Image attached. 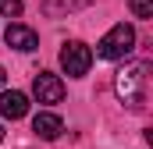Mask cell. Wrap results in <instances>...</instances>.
<instances>
[{
	"label": "cell",
	"instance_id": "1",
	"mask_svg": "<svg viewBox=\"0 0 153 149\" xmlns=\"http://www.w3.org/2000/svg\"><path fill=\"white\" fill-rule=\"evenodd\" d=\"M114 92L128 110H146V100H150V64L146 60L125 64L114 74Z\"/></svg>",
	"mask_w": 153,
	"mask_h": 149
},
{
	"label": "cell",
	"instance_id": "2",
	"mask_svg": "<svg viewBox=\"0 0 153 149\" xmlns=\"http://www.w3.org/2000/svg\"><path fill=\"white\" fill-rule=\"evenodd\" d=\"M132 50H135V29L125 25V21H117L114 29L96 43V57H103V60H121Z\"/></svg>",
	"mask_w": 153,
	"mask_h": 149
},
{
	"label": "cell",
	"instance_id": "3",
	"mask_svg": "<svg viewBox=\"0 0 153 149\" xmlns=\"http://www.w3.org/2000/svg\"><path fill=\"white\" fill-rule=\"evenodd\" d=\"M61 68H64V74H71V78L89 74V68H93V50L85 43H78V39L64 43L61 46Z\"/></svg>",
	"mask_w": 153,
	"mask_h": 149
},
{
	"label": "cell",
	"instance_id": "4",
	"mask_svg": "<svg viewBox=\"0 0 153 149\" xmlns=\"http://www.w3.org/2000/svg\"><path fill=\"white\" fill-rule=\"evenodd\" d=\"M32 92H36L39 103H61L64 100V82L57 74H50V71H39L32 78Z\"/></svg>",
	"mask_w": 153,
	"mask_h": 149
},
{
	"label": "cell",
	"instance_id": "5",
	"mask_svg": "<svg viewBox=\"0 0 153 149\" xmlns=\"http://www.w3.org/2000/svg\"><path fill=\"white\" fill-rule=\"evenodd\" d=\"M0 114H4L7 121H22V117L29 114V96L18 92V89H7V92L0 96Z\"/></svg>",
	"mask_w": 153,
	"mask_h": 149
},
{
	"label": "cell",
	"instance_id": "6",
	"mask_svg": "<svg viewBox=\"0 0 153 149\" xmlns=\"http://www.w3.org/2000/svg\"><path fill=\"white\" fill-rule=\"evenodd\" d=\"M4 39H7V46H14V50H22V53H29V50H36V46H39L36 32H32L29 25H18V21L4 29Z\"/></svg>",
	"mask_w": 153,
	"mask_h": 149
},
{
	"label": "cell",
	"instance_id": "7",
	"mask_svg": "<svg viewBox=\"0 0 153 149\" xmlns=\"http://www.w3.org/2000/svg\"><path fill=\"white\" fill-rule=\"evenodd\" d=\"M32 131H36L39 139H46V142H50V139H57V135L64 131V121H61L57 114L43 110V114H36V117H32Z\"/></svg>",
	"mask_w": 153,
	"mask_h": 149
},
{
	"label": "cell",
	"instance_id": "8",
	"mask_svg": "<svg viewBox=\"0 0 153 149\" xmlns=\"http://www.w3.org/2000/svg\"><path fill=\"white\" fill-rule=\"evenodd\" d=\"M135 18H153V0H128Z\"/></svg>",
	"mask_w": 153,
	"mask_h": 149
},
{
	"label": "cell",
	"instance_id": "9",
	"mask_svg": "<svg viewBox=\"0 0 153 149\" xmlns=\"http://www.w3.org/2000/svg\"><path fill=\"white\" fill-rule=\"evenodd\" d=\"M0 14L18 18V14H22V0H0Z\"/></svg>",
	"mask_w": 153,
	"mask_h": 149
},
{
	"label": "cell",
	"instance_id": "10",
	"mask_svg": "<svg viewBox=\"0 0 153 149\" xmlns=\"http://www.w3.org/2000/svg\"><path fill=\"white\" fill-rule=\"evenodd\" d=\"M57 4H64V7H85L89 0H46V11H50V7H57Z\"/></svg>",
	"mask_w": 153,
	"mask_h": 149
},
{
	"label": "cell",
	"instance_id": "11",
	"mask_svg": "<svg viewBox=\"0 0 153 149\" xmlns=\"http://www.w3.org/2000/svg\"><path fill=\"white\" fill-rule=\"evenodd\" d=\"M4 82H7V74H4V68H0V85H4Z\"/></svg>",
	"mask_w": 153,
	"mask_h": 149
},
{
	"label": "cell",
	"instance_id": "12",
	"mask_svg": "<svg viewBox=\"0 0 153 149\" xmlns=\"http://www.w3.org/2000/svg\"><path fill=\"white\" fill-rule=\"evenodd\" d=\"M0 142H4V128H0Z\"/></svg>",
	"mask_w": 153,
	"mask_h": 149
}]
</instances>
